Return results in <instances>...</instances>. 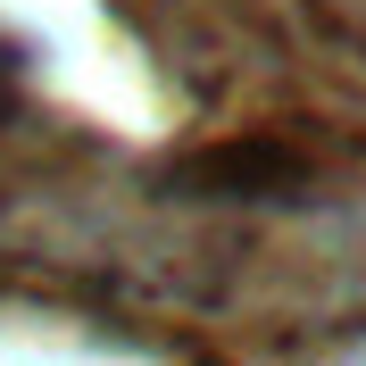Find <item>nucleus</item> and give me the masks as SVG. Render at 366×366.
I'll return each mask as SVG.
<instances>
[{
  "label": "nucleus",
  "instance_id": "f257e3e1",
  "mask_svg": "<svg viewBox=\"0 0 366 366\" xmlns=\"http://www.w3.org/2000/svg\"><path fill=\"white\" fill-rule=\"evenodd\" d=\"M9 75H17V59H9V50H0V100H9Z\"/></svg>",
  "mask_w": 366,
  "mask_h": 366
}]
</instances>
